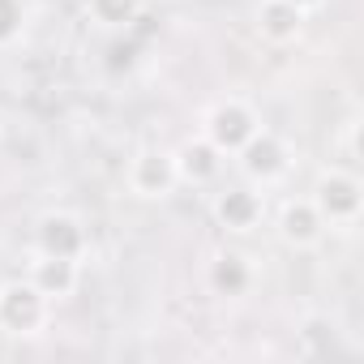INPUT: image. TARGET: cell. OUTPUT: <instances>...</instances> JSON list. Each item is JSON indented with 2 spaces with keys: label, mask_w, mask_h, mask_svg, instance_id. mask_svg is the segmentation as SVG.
Listing matches in <instances>:
<instances>
[{
  "label": "cell",
  "mask_w": 364,
  "mask_h": 364,
  "mask_svg": "<svg viewBox=\"0 0 364 364\" xmlns=\"http://www.w3.org/2000/svg\"><path fill=\"white\" fill-rule=\"evenodd\" d=\"M287 5H296L300 14H317V9L326 5V0H287Z\"/></svg>",
  "instance_id": "2e32d148"
},
{
  "label": "cell",
  "mask_w": 364,
  "mask_h": 364,
  "mask_svg": "<svg viewBox=\"0 0 364 364\" xmlns=\"http://www.w3.org/2000/svg\"><path fill=\"white\" fill-rule=\"evenodd\" d=\"M253 283H257V270H253V262H249L245 253H236V249H223V253H215V257L206 262V287H210L215 296H223V300L249 296Z\"/></svg>",
  "instance_id": "30bf717a"
},
{
  "label": "cell",
  "mask_w": 364,
  "mask_h": 364,
  "mask_svg": "<svg viewBox=\"0 0 364 364\" xmlns=\"http://www.w3.org/2000/svg\"><path fill=\"white\" fill-rule=\"evenodd\" d=\"M176 171H180V185L206 189V185H215L219 171H223V154L198 133V137H189V141L176 146Z\"/></svg>",
  "instance_id": "7c38bea8"
},
{
  "label": "cell",
  "mask_w": 364,
  "mask_h": 364,
  "mask_svg": "<svg viewBox=\"0 0 364 364\" xmlns=\"http://www.w3.org/2000/svg\"><path fill=\"white\" fill-rule=\"evenodd\" d=\"M309 198L330 232H351L364 215V180L347 167H326V171H317Z\"/></svg>",
  "instance_id": "6da1fadb"
},
{
  "label": "cell",
  "mask_w": 364,
  "mask_h": 364,
  "mask_svg": "<svg viewBox=\"0 0 364 364\" xmlns=\"http://www.w3.org/2000/svg\"><path fill=\"white\" fill-rule=\"evenodd\" d=\"M124 189L137 202H163L180 189V171H176V150L167 146H141L129 167H124Z\"/></svg>",
  "instance_id": "277c9868"
},
{
  "label": "cell",
  "mask_w": 364,
  "mask_h": 364,
  "mask_svg": "<svg viewBox=\"0 0 364 364\" xmlns=\"http://www.w3.org/2000/svg\"><path fill=\"white\" fill-rule=\"evenodd\" d=\"M146 0H86V18L99 26V31H129L137 22Z\"/></svg>",
  "instance_id": "5bb4252c"
},
{
  "label": "cell",
  "mask_w": 364,
  "mask_h": 364,
  "mask_svg": "<svg viewBox=\"0 0 364 364\" xmlns=\"http://www.w3.org/2000/svg\"><path fill=\"white\" fill-rule=\"evenodd\" d=\"M26 22H31V5H26V0H0V52L22 39Z\"/></svg>",
  "instance_id": "9a60e30c"
},
{
  "label": "cell",
  "mask_w": 364,
  "mask_h": 364,
  "mask_svg": "<svg viewBox=\"0 0 364 364\" xmlns=\"http://www.w3.org/2000/svg\"><path fill=\"white\" fill-rule=\"evenodd\" d=\"M210 219H215V228L228 232V236H249V232H257V228L266 223V189H257V185H249V180H245V185H232V189L215 193Z\"/></svg>",
  "instance_id": "8992f818"
},
{
  "label": "cell",
  "mask_w": 364,
  "mask_h": 364,
  "mask_svg": "<svg viewBox=\"0 0 364 364\" xmlns=\"http://www.w3.org/2000/svg\"><path fill=\"white\" fill-rule=\"evenodd\" d=\"M236 163H240V171H245V180L249 185H257V189H274V185H283V180L291 176V167H296V150H291V141L283 137V133H274V129H257L236 154H232Z\"/></svg>",
  "instance_id": "7a4b0ae2"
},
{
  "label": "cell",
  "mask_w": 364,
  "mask_h": 364,
  "mask_svg": "<svg viewBox=\"0 0 364 364\" xmlns=\"http://www.w3.org/2000/svg\"><path fill=\"white\" fill-rule=\"evenodd\" d=\"M257 129H262V112H257L249 99H240V95L219 99V103L202 116V137H206L223 159H232Z\"/></svg>",
  "instance_id": "3957f363"
},
{
  "label": "cell",
  "mask_w": 364,
  "mask_h": 364,
  "mask_svg": "<svg viewBox=\"0 0 364 364\" xmlns=\"http://www.w3.org/2000/svg\"><path fill=\"white\" fill-rule=\"evenodd\" d=\"M52 321V300L31 283V279H14L0 287V330L14 338H35L43 334Z\"/></svg>",
  "instance_id": "5b68a950"
},
{
  "label": "cell",
  "mask_w": 364,
  "mask_h": 364,
  "mask_svg": "<svg viewBox=\"0 0 364 364\" xmlns=\"http://www.w3.org/2000/svg\"><path fill=\"white\" fill-rule=\"evenodd\" d=\"M304 22L309 14H300L296 5H287V0H257V9H253V26L266 43L274 48H287L304 35Z\"/></svg>",
  "instance_id": "8fae6325"
},
{
  "label": "cell",
  "mask_w": 364,
  "mask_h": 364,
  "mask_svg": "<svg viewBox=\"0 0 364 364\" xmlns=\"http://www.w3.org/2000/svg\"><path fill=\"white\" fill-rule=\"evenodd\" d=\"M35 253L86 262V253H90V232H86L82 215H73V210H43V215L35 219Z\"/></svg>",
  "instance_id": "52a82bcc"
},
{
  "label": "cell",
  "mask_w": 364,
  "mask_h": 364,
  "mask_svg": "<svg viewBox=\"0 0 364 364\" xmlns=\"http://www.w3.org/2000/svg\"><path fill=\"white\" fill-rule=\"evenodd\" d=\"M296 343H300V355L304 360H330V355H343L347 343H343V330L330 313H309L300 317L296 326Z\"/></svg>",
  "instance_id": "4fadbf2b"
},
{
  "label": "cell",
  "mask_w": 364,
  "mask_h": 364,
  "mask_svg": "<svg viewBox=\"0 0 364 364\" xmlns=\"http://www.w3.org/2000/svg\"><path fill=\"white\" fill-rule=\"evenodd\" d=\"M0 287H5V279H0Z\"/></svg>",
  "instance_id": "e0dca14e"
},
{
  "label": "cell",
  "mask_w": 364,
  "mask_h": 364,
  "mask_svg": "<svg viewBox=\"0 0 364 364\" xmlns=\"http://www.w3.org/2000/svg\"><path fill=\"white\" fill-rule=\"evenodd\" d=\"M26 279L52 300H69L82 283V262H69V257H52V253H31V266H26Z\"/></svg>",
  "instance_id": "9c48e42d"
},
{
  "label": "cell",
  "mask_w": 364,
  "mask_h": 364,
  "mask_svg": "<svg viewBox=\"0 0 364 364\" xmlns=\"http://www.w3.org/2000/svg\"><path fill=\"white\" fill-rule=\"evenodd\" d=\"M274 232H279V240H283L287 249H296V253H313V249L326 240V232H330V228L321 223V215H317L313 198H287V202L279 206Z\"/></svg>",
  "instance_id": "ba28073f"
}]
</instances>
